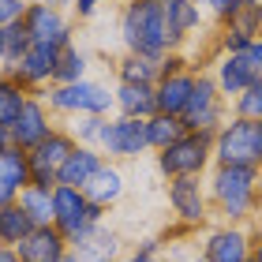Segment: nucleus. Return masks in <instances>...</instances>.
Segmentation results:
<instances>
[{"mask_svg": "<svg viewBox=\"0 0 262 262\" xmlns=\"http://www.w3.org/2000/svg\"><path fill=\"white\" fill-rule=\"evenodd\" d=\"M210 210H217L225 225H247L258 206V169L247 165H210L206 176Z\"/></svg>", "mask_w": 262, "mask_h": 262, "instance_id": "nucleus-1", "label": "nucleus"}, {"mask_svg": "<svg viewBox=\"0 0 262 262\" xmlns=\"http://www.w3.org/2000/svg\"><path fill=\"white\" fill-rule=\"evenodd\" d=\"M120 41H124V53L154 56V60L176 53L172 41H169L161 0H124V8H120Z\"/></svg>", "mask_w": 262, "mask_h": 262, "instance_id": "nucleus-2", "label": "nucleus"}, {"mask_svg": "<svg viewBox=\"0 0 262 262\" xmlns=\"http://www.w3.org/2000/svg\"><path fill=\"white\" fill-rule=\"evenodd\" d=\"M41 101L49 105L53 116H113V90L98 79H79L64 86H45Z\"/></svg>", "mask_w": 262, "mask_h": 262, "instance_id": "nucleus-3", "label": "nucleus"}, {"mask_svg": "<svg viewBox=\"0 0 262 262\" xmlns=\"http://www.w3.org/2000/svg\"><path fill=\"white\" fill-rule=\"evenodd\" d=\"M213 165H247V169H258L262 165V124L229 116L213 131Z\"/></svg>", "mask_w": 262, "mask_h": 262, "instance_id": "nucleus-4", "label": "nucleus"}, {"mask_svg": "<svg viewBox=\"0 0 262 262\" xmlns=\"http://www.w3.org/2000/svg\"><path fill=\"white\" fill-rule=\"evenodd\" d=\"M210 165H213V135H202V131H184L176 142L158 150V172L165 180L206 176Z\"/></svg>", "mask_w": 262, "mask_h": 262, "instance_id": "nucleus-5", "label": "nucleus"}, {"mask_svg": "<svg viewBox=\"0 0 262 262\" xmlns=\"http://www.w3.org/2000/svg\"><path fill=\"white\" fill-rule=\"evenodd\" d=\"M105 225V210L94 206V202L79 191V187H53V229L64 236V240H79L90 229Z\"/></svg>", "mask_w": 262, "mask_h": 262, "instance_id": "nucleus-6", "label": "nucleus"}, {"mask_svg": "<svg viewBox=\"0 0 262 262\" xmlns=\"http://www.w3.org/2000/svg\"><path fill=\"white\" fill-rule=\"evenodd\" d=\"M199 64H191L184 53H169L161 56V75L154 82V101H158V113L165 116H180L187 109V98H191Z\"/></svg>", "mask_w": 262, "mask_h": 262, "instance_id": "nucleus-7", "label": "nucleus"}, {"mask_svg": "<svg viewBox=\"0 0 262 262\" xmlns=\"http://www.w3.org/2000/svg\"><path fill=\"white\" fill-rule=\"evenodd\" d=\"M180 120H184V131H202V135H213V131L229 120V101L217 94L210 71L199 68L191 98H187V109L180 113Z\"/></svg>", "mask_w": 262, "mask_h": 262, "instance_id": "nucleus-8", "label": "nucleus"}, {"mask_svg": "<svg viewBox=\"0 0 262 262\" xmlns=\"http://www.w3.org/2000/svg\"><path fill=\"white\" fill-rule=\"evenodd\" d=\"M23 30H27L30 45H49V49H64L68 41H75L71 34V15L64 8H53L45 0H30L23 11Z\"/></svg>", "mask_w": 262, "mask_h": 262, "instance_id": "nucleus-9", "label": "nucleus"}, {"mask_svg": "<svg viewBox=\"0 0 262 262\" xmlns=\"http://www.w3.org/2000/svg\"><path fill=\"white\" fill-rule=\"evenodd\" d=\"M75 146H79V142L71 139L68 127H53L34 150H27L30 184H34V187H45V191H53V187H56V172H60V165L68 161V154L75 150Z\"/></svg>", "mask_w": 262, "mask_h": 262, "instance_id": "nucleus-10", "label": "nucleus"}, {"mask_svg": "<svg viewBox=\"0 0 262 262\" xmlns=\"http://www.w3.org/2000/svg\"><path fill=\"white\" fill-rule=\"evenodd\" d=\"M98 150L105 154V161H135L139 154L150 150L146 142V120H131V116H109L101 127Z\"/></svg>", "mask_w": 262, "mask_h": 262, "instance_id": "nucleus-11", "label": "nucleus"}, {"mask_svg": "<svg viewBox=\"0 0 262 262\" xmlns=\"http://www.w3.org/2000/svg\"><path fill=\"white\" fill-rule=\"evenodd\" d=\"M165 195H169V210L172 217L187 225V229H202L213 210H210V195H206V180L202 176H180V180H169V187H165Z\"/></svg>", "mask_w": 262, "mask_h": 262, "instance_id": "nucleus-12", "label": "nucleus"}, {"mask_svg": "<svg viewBox=\"0 0 262 262\" xmlns=\"http://www.w3.org/2000/svg\"><path fill=\"white\" fill-rule=\"evenodd\" d=\"M255 244V229L247 225H217L202 240V262H247Z\"/></svg>", "mask_w": 262, "mask_h": 262, "instance_id": "nucleus-13", "label": "nucleus"}, {"mask_svg": "<svg viewBox=\"0 0 262 262\" xmlns=\"http://www.w3.org/2000/svg\"><path fill=\"white\" fill-rule=\"evenodd\" d=\"M53 127H56V124H53L49 105L41 101V94H30V101L23 105L19 120L8 127V142H11V146H19V150H34Z\"/></svg>", "mask_w": 262, "mask_h": 262, "instance_id": "nucleus-14", "label": "nucleus"}, {"mask_svg": "<svg viewBox=\"0 0 262 262\" xmlns=\"http://www.w3.org/2000/svg\"><path fill=\"white\" fill-rule=\"evenodd\" d=\"M56 56L60 49H49V45H30L23 53V60L8 71L19 86H27L30 94H41L45 86H53V71H56Z\"/></svg>", "mask_w": 262, "mask_h": 262, "instance_id": "nucleus-15", "label": "nucleus"}, {"mask_svg": "<svg viewBox=\"0 0 262 262\" xmlns=\"http://www.w3.org/2000/svg\"><path fill=\"white\" fill-rule=\"evenodd\" d=\"M210 79H213V86H217V94L225 101L240 98L247 86H255V75H251V68L244 64L240 53H217L213 64H210Z\"/></svg>", "mask_w": 262, "mask_h": 262, "instance_id": "nucleus-16", "label": "nucleus"}, {"mask_svg": "<svg viewBox=\"0 0 262 262\" xmlns=\"http://www.w3.org/2000/svg\"><path fill=\"white\" fill-rule=\"evenodd\" d=\"M68 255L75 262H116L124 255V247H120V236H116L113 229L98 225V229H90L86 236L71 240L68 244Z\"/></svg>", "mask_w": 262, "mask_h": 262, "instance_id": "nucleus-17", "label": "nucleus"}, {"mask_svg": "<svg viewBox=\"0 0 262 262\" xmlns=\"http://www.w3.org/2000/svg\"><path fill=\"white\" fill-rule=\"evenodd\" d=\"M165 11V27H169V41L180 53V45L202 27V4L199 0H161Z\"/></svg>", "mask_w": 262, "mask_h": 262, "instance_id": "nucleus-18", "label": "nucleus"}, {"mask_svg": "<svg viewBox=\"0 0 262 262\" xmlns=\"http://www.w3.org/2000/svg\"><path fill=\"white\" fill-rule=\"evenodd\" d=\"M124 191H127V180H124V172H120V165H116V161H105L101 169L86 180V187H82V195H86L94 206H101L105 213L124 199Z\"/></svg>", "mask_w": 262, "mask_h": 262, "instance_id": "nucleus-19", "label": "nucleus"}, {"mask_svg": "<svg viewBox=\"0 0 262 262\" xmlns=\"http://www.w3.org/2000/svg\"><path fill=\"white\" fill-rule=\"evenodd\" d=\"M15 255L23 262H60L68 255V240L53 229V225H45V229H30L27 240L15 244Z\"/></svg>", "mask_w": 262, "mask_h": 262, "instance_id": "nucleus-20", "label": "nucleus"}, {"mask_svg": "<svg viewBox=\"0 0 262 262\" xmlns=\"http://www.w3.org/2000/svg\"><path fill=\"white\" fill-rule=\"evenodd\" d=\"M23 187H30V161H27V150H19V146L0 150V206L15 202Z\"/></svg>", "mask_w": 262, "mask_h": 262, "instance_id": "nucleus-21", "label": "nucleus"}, {"mask_svg": "<svg viewBox=\"0 0 262 262\" xmlns=\"http://www.w3.org/2000/svg\"><path fill=\"white\" fill-rule=\"evenodd\" d=\"M105 165V154L98 146H75L68 154V161L60 165V172H56V187H86V180L94 172H98Z\"/></svg>", "mask_w": 262, "mask_h": 262, "instance_id": "nucleus-22", "label": "nucleus"}, {"mask_svg": "<svg viewBox=\"0 0 262 262\" xmlns=\"http://www.w3.org/2000/svg\"><path fill=\"white\" fill-rule=\"evenodd\" d=\"M113 113L131 116V120H150L158 113L154 101V86H131V82H116L113 86Z\"/></svg>", "mask_w": 262, "mask_h": 262, "instance_id": "nucleus-23", "label": "nucleus"}, {"mask_svg": "<svg viewBox=\"0 0 262 262\" xmlns=\"http://www.w3.org/2000/svg\"><path fill=\"white\" fill-rule=\"evenodd\" d=\"M161 75V60L154 56H135V53H124L116 60V82H131V86H154Z\"/></svg>", "mask_w": 262, "mask_h": 262, "instance_id": "nucleus-24", "label": "nucleus"}, {"mask_svg": "<svg viewBox=\"0 0 262 262\" xmlns=\"http://www.w3.org/2000/svg\"><path fill=\"white\" fill-rule=\"evenodd\" d=\"M15 206L30 217L34 229H45V225H53V191H45V187H23Z\"/></svg>", "mask_w": 262, "mask_h": 262, "instance_id": "nucleus-25", "label": "nucleus"}, {"mask_svg": "<svg viewBox=\"0 0 262 262\" xmlns=\"http://www.w3.org/2000/svg\"><path fill=\"white\" fill-rule=\"evenodd\" d=\"M27 101H30V90L19 86V82L8 75V71H0V127L8 131L11 124H15Z\"/></svg>", "mask_w": 262, "mask_h": 262, "instance_id": "nucleus-26", "label": "nucleus"}, {"mask_svg": "<svg viewBox=\"0 0 262 262\" xmlns=\"http://www.w3.org/2000/svg\"><path fill=\"white\" fill-rule=\"evenodd\" d=\"M86 68H90V56L79 49V41H68L60 56H56V71H53V86H64V82H79L86 79Z\"/></svg>", "mask_w": 262, "mask_h": 262, "instance_id": "nucleus-27", "label": "nucleus"}, {"mask_svg": "<svg viewBox=\"0 0 262 262\" xmlns=\"http://www.w3.org/2000/svg\"><path fill=\"white\" fill-rule=\"evenodd\" d=\"M30 49V38L23 30V23H11V27H0V71H11L23 53Z\"/></svg>", "mask_w": 262, "mask_h": 262, "instance_id": "nucleus-28", "label": "nucleus"}, {"mask_svg": "<svg viewBox=\"0 0 262 262\" xmlns=\"http://www.w3.org/2000/svg\"><path fill=\"white\" fill-rule=\"evenodd\" d=\"M180 135H184V120H180V116L154 113L150 120H146V142H150V150H154V154L165 150L169 142H176Z\"/></svg>", "mask_w": 262, "mask_h": 262, "instance_id": "nucleus-29", "label": "nucleus"}, {"mask_svg": "<svg viewBox=\"0 0 262 262\" xmlns=\"http://www.w3.org/2000/svg\"><path fill=\"white\" fill-rule=\"evenodd\" d=\"M30 229H34L30 217L15 206V202L0 206V244H4V247H15L19 240H27V232H30Z\"/></svg>", "mask_w": 262, "mask_h": 262, "instance_id": "nucleus-30", "label": "nucleus"}, {"mask_svg": "<svg viewBox=\"0 0 262 262\" xmlns=\"http://www.w3.org/2000/svg\"><path fill=\"white\" fill-rule=\"evenodd\" d=\"M221 27H229V30H236V34H244L247 41H255L258 34H262V8H251V4H240L232 11L229 19L221 23Z\"/></svg>", "mask_w": 262, "mask_h": 262, "instance_id": "nucleus-31", "label": "nucleus"}, {"mask_svg": "<svg viewBox=\"0 0 262 262\" xmlns=\"http://www.w3.org/2000/svg\"><path fill=\"white\" fill-rule=\"evenodd\" d=\"M229 116H240V120L262 124V86H258V82H255V86H247L240 98L229 101Z\"/></svg>", "mask_w": 262, "mask_h": 262, "instance_id": "nucleus-32", "label": "nucleus"}, {"mask_svg": "<svg viewBox=\"0 0 262 262\" xmlns=\"http://www.w3.org/2000/svg\"><path fill=\"white\" fill-rule=\"evenodd\" d=\"M105 120H109V116H75L68 131H71V139H75L79 146H98Z\"/></svg>", "mask_w": 262, "mask_h": 262, "instance_id": "nucleus-33", "label": "nucleus"}, {"mask_svg": "<svg viewBox=\"0 0 262 262\" xmlns=\"http://www.w3.org/2000/svg\"><path fill=\"white\" fill-rule=\"evenodd\" d=\"M199 4H202V15H210V19L221 27V23H225L236 8L244 4V0H199Z\"/></svg>", "mask_w": 262, "mask_h": 262, "instance_id": "nucleus-34", "label": "nucleus"}, {"mask_svg": "<svg viewBox=\"0 0 262 262\" xmlns=\"http://www.w3.org/2000/svg\"><path fill=\"white\" fill-rule=\"evenodd\" d=\"M240 56H244V64L251 68V75H255V82H258V79H262V34H258L255 41H247V49H244Z\"/></svg>", "mask_w": 262, "mask_h": 262, "instance_id": "nucleus-35", "label": "nucleus"}, {"mask_svg": "<svg viewBox=\"0 0 262 262\" xmlns=\"http://www.w3.org/2000/svg\"><path fill=\"white\" fill-rule=\"evenodd\" d=\"M30 0H0V27H11V23H23V11H27Z\"/></svg>", "mask_w": 262, "mask_h": 262, "instance_id": "nucleus-36", "label": "nucleus"}, {"mask_svg": "<svg viewBox=\"0 0 262 262\" xmlns=\"http://www.w3.org/2000/svg\"><path fill=\"white\" fill-rule=\"evenodd\" d=\"M98 11H101V0H71V15L79 23H90Z\"/></svg>", "mask_w": 262, "mask_h": 262, "instance_id": "nucleus-37", "label": "nucleus"}, {"mask_svg": "<svg viewBox=\"0 0 262 262\" xmlns=\"http://www.w3.org/2000/svg\"><path fill=\"white\" fill-rule=\"evenodd\" d=\"M135 255H161V240H158V236L139 240V244H135Z\"/></svg>", "mask_w": 262, "mask_h": 262, "instance_id": "nucleus-38", "label": "nucleus"}, {"mask_svg": "<svg viewBox=\"0 0 262 262\" xmlns=\"http://www.w3.org/2000/svg\"><path fill=\"white\" fill-rule=\"evenodd\" d=\"M116 262H165V258L161 255H135V251H131V255H120Z\"/></svg>", "mask_w": 262, "mask_h": 262, "instance_id": "nucleus-39", "label": "nucleus"}, {"mask_svg": "<svg viewBox=\"0 0 262 262\" xmlns=\"http://www.w3.org/2000/svg\"><path fill=\"white\" fill-rule=\"evenodd\" d=\"M0 262H23V258L15 255V247H0Z\"/></svg>", "mask_w": 262, "mask_h": 262, "instance_id": "nucleus-40", "label": "nucleus"}, {"mask_svg": "<svg viewBox=\"0 0 262 262\" xmlns=\"http://www.w3.org/2000/svg\"><path fill=\"white\" fill-rule=\"evenodd\" d=\"M251 258L262 262V232H255V244H251Z\"/></svg>", "mask_w": 262, "mask_h": 262, "instance_id": "nucleus-41", "label": "nucleus"}, {"mask_svg": "<svg viewBox=\"0 0 262 262\" xmlns=\"http://www.w3.org/2000/svg\"><path fill=\"white\" fill-rule=\"evenodd\" d=\"M45 4H53V8H64V11H68V8H71V0H45Z\"/></svg>", "mask_w": 262, "mask_h": 262, "instance_id": "nucleus-42", "label": "nucleus"}, {"mask_svg": "<svg viewBox=\"0 0 262 262\" xmlns=\"http://www.w3.org/2000/svg\"><path fill=\"white\" fill-rule=\"evenodd\" d=\"M8 146H11V142H8V131L0 127V150H8Z\"/></svg>", "mask_w": 262, "mask_h": 262, "instance_id": "nucleus-43", "label": "nucleus"}, {"mask_svg": "<svg viewBox=\"0 0 262 262\" xmlns=\"http://www.w3.org/2000/svg\"><path fill=\"white\" fill-rule=\"evenodd\" d=\"M258 206H262V165H258Z\"/></svg>", "mask_w": 262, "mask_h": 262, "instance_id": "nucleus-44", "label": "nucleus"}, {"mask_svg": "<svg viewBox=\"0 0 262 262\" xmlns=\"http://www.w3.org/2000/svg\"><path fill=\"white\" fill-rule=\"evenodd\" d=\"M244 4H251V8H262V0H244Z\"/></svg>", "mask_w": 262, "mask_h": 262, "instance_id": "nucleus-45", "label": "nucleus"}, {"mask_svg": "<svg viewBox=\"0 0 262 262\" xmlns=\"http://www.w3.org/2000/svg\"><path fill=\"white\" fill-rule=\"evenodd\" d=\"M60 262H75V258H71V255H64V258H60Z\"/></svg>", "mask_w": 262, "mask_h": 262, "instance_id": "nucleus-46", "label": "nucleus"}, {"mask_svg": "<svg viewBox=\"0 0 262 262\" xmlns=\"http://www.w3.org/2000/svg\"><path fill=\"white\" fill-rule=\"evenodd\" d=\"M191 262H202V255H199V258H191Z\"/></svg>", "mask_w": 262, "mask_h": 262, "instance_id": "nucleus-47", "label": "nucleus"}, {"mask_svg": "<svg viewBox=\"0 0 262 262\" xmlns=\"http://www.w3.org/2000/svg\"><path fill=\"white\" fill-rule=\"evenodd\" d=\"M101 4H109V0H101Z\"/></svg>", "mask_w": 262, "mask_h": 262, "instance_id": "nucleus-48", "label": "nucleus"}, {"mask_svg": "<svg viewBox=\"0 0 262 262\" xmlns=\"http://www.w3.org/2000/svg\"><path fill=\"white\" fill-rule=\"evenodd\" d=\"M247 262H255V258H247Z\"/></svg>", "mask_w": 262, "mask_h": 262, "instance_id": "nucleus-49", "label": "nucleus"}, {"mask_svg": "<svg viewBox=\"0 0 262 262\" xmlns=\"http://www.w3.org/2000/svg\"><path fill=\"white\" fill-rule=\"evenodd\" d=\"M258 86H262V79H258Z\"/></svg>", "mask_w": 262, "mask_h": 262, "instance_id": "nucleus-50", "label": "nucleus"}, {"mask_svg": "<svg viewBox=\"0 0 262 262\" xmlns=\"http://www.w3.org/2000/svg\"><path fill=\"white\" fill-rule=\"evenodd\" d=\"M0 247H4V244H0Z\"/></svg>", "mask_w": 262, "mask_h": 262, "instance_id": "nucleus-51", "label": "nucleus"}]
</instances>
